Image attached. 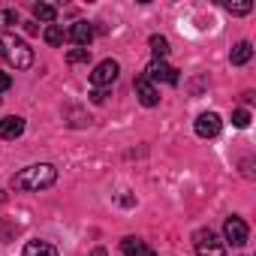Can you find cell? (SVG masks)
Instances as JSON below:
<instances>
[{
    "instance_id": "obj_1",
    "label": "cell",
    "mask_w": 256,
    "mask_h": 256,
    "mask_svg": "<svg viewBox=\"0 0 256 256\" xmlns=\"http://www.w3.org/2000/svg\"><path fill=\"white\" fill-rule=\"evenodd\" d=\"M58 181V169L52 163H34L22 172L12 175V190H24V193H36V190H46Z\"/></svg>"
},
{
    "instance_id": "obj_2",
    "label": "cell",
    "mask_w": 256,
    "mask_h": 256,
    "mask_svg": "<svg viewBox=\"0 0 256 256\" xmlns=\"http://www.w3.org/2000/svg\"><path fill=\"white\" fill-rule=\"evenodd\" d=\"M0 54H4V60L12 64L16 70L34 66V48L24 40H18L16 34H0Z\"/></svg>"
},
{
    "instance_id": "obj_3",
    "label": "cell",
    "mask_w": 256,
    "mask_h": 256,
    "mask_svg": "<svg viewBox=\"0 0 256 256\" xmlns=\"http://www.w3.org/2000/svg\"><path fill=\"white\" fill-rule=\"evenodd\" d=\"M193 247H196V256H223L226 253V247L214 229H199L193 235Z\"/></svg>"
},
{
    "instance_id": "obj_4",
    "label": "cell",
    "mask_w": 256,
    "mask_h": 256,
    "mask_svg": "<svg viewBox=\"0 0 256 256\" xmlns=\"http://www.w3.org/2000/svg\"><path fill=\"white\" fill-rule=\"evenodd\" d=\"M118 72H120L118 60H102V64L94 66V72H90V84L100 88V90H102V88H112L114 78H118Z\"/></svg>"
},
{
    "instance_id": "obj_5",
    "label": "cell",
    "mask_w": 256,
    "mask_h": 256,
    "mask_svg": "<svg viewBox=\"0 0 256 256\" xmlns=\"http://www.w3.org/2000/svg\"><path fill=\"white\" fill-rule=\"evenodd\" d=\"M223 238H226L232 247H241V244H247L250 229H247V223H244L241 217H229V220L223 223Z\"/></svg>"
},
{
    "instance_id": "obj_6",
    "label": "cell",
    "mask_w": 256,
    "mask_h": 256,
    "mask_svg": "<svg viewBox=\"0 0 256 256\" xmlns=\"http://www.w3.org/2000/svg\"><path fill=\"white\" fill-rule=\"evenodd\" d=\"M220 130H223L220 114L205 112V114H199V118H196V136H202V139H214V136H220Z\"/></svg>"
},
{
    "instance_id": "obj_7",
    "label": "cell",
    "mask_w": 256,
    "mask_h": 256,
    "mask_svg": "<svg viewBox=\"0 0 256 256\" xmlns=\"http://www.w3.org/2000/svg\"><path fill=\"white\" fill-rule=\"evenodd\" d=\"M145 78L154 84V82H166V84H178V70H172L169 64L163 60H151V66L145 70Z\"/></svg>"
},
{
    "instance_id": "obj_8",
    "label": "cell",
    "mask_w": 256,
    "mask_h": 256,
    "mask_svg": "<svg viewBox=\"0 0 256 256\" xmlns=\"http://www.w3.org/2000/svg\"><path fill=\"white\" fill-rule=\"evenodd\" d=\"M136 96H139V102L142 106H148V108H154L157 102H160V90L142 76V78H136Z\"/></svg>"
},
{
    "instance_id": "obj_9",
    "label": "cell",
    "mask_w": 256,
    "mask_h": 256,
    "mask_svg": "<svg viewBox=\"0 0 256 256\" xmlns=\"http://www.w3.org/2000/svg\"><path fill=\"white\" fill-rule=\"evenodd\" d=\"M120 253H124V256H157L154 247H148L142 238H133V235L120 241Z\"/></svg>"
},
{
    "instance_id": "obj_10",
    "label": "cell",
    "mask_w": 256,
    "mask_h": 256,
    "mask_svg": "<svg viewBox=\"0 0 256 256\" xmlns=\"http://www.w3.org/2000/svg\"><path fill=\"white\" fill-rule=\"evenodd\" d=\"M70 40H72L78 48H88V46L94 42V24H88V22H76V24L70 28Z\"/></svg>"
},
{
    "instance_id": "obj_11",
    "label": "cell",
    "mask_w": 256,
    "mask_h": 256,
    "mask_svg": "<svg viewBox=\"0 0 256 256\" xmlns=\"http://www.w3.org/2000/svg\"><path fill=\"white\" fill-rule=\"evenodd\" d=\"M24 133V118H4L0 120V139H6V142H12V139H18Z\"/></svg>"
},
{
    "instance_id": "obj_12",
    "label": "cell",
    "mask_w": 256,
    "mask_h": 256,
    "mask_svg": "<svg viewBox=\"0 0 256 256\" xmlns=\"http://www.w3.org/2000/svg\"><path fill=\"white\" fill-rule=\"evenodd\" d=\"M24 256H58V247L48 244V241H28Z\"/></svg>"
},
{
    "instance_id": "obj_13",
    "label": "cell",
    "mask_w": 256,
    "mask_h": 256,
    "mask_svg": "<svg viewBox=\"0 0 256 256\" xmlns=\"http://www.w3.org/2000/svg\"><path fill=\"white\" fill-rule=\"evenodd\" d=\"M250 58H253V46H250L247 40H241V42H238V46L232 48V54H229V60H232L235 66H241V64H247Z\"/></svg>"
},
{
    "instance_id": "obj_14",
    "label": "cell",
    "mask_w": 256,
    "mask_h": 256,
    "mask_svg": "<svg viewBox=\"0 0 256 256\" xmlns=\"http://www.w3.org/2000/svg\"><path fill=\"white\" fill-rule=\"evenodd\" d=\"M148 46H151V54H154V60H163V58L172 52V48H169V40H166V36H157V34L151 36V42H148Z\"/></svg>"
},
{
    "instance_id": "obj_15",
    "label": "cell",
    "mask_w": 256,
    "mask_h": 256,
    "mask_svg": "<svg viewBox=\"0 0 256 256\" xmlns=\"http://www.w3.org/2000/svg\"><path fill=\"white\" fill-rule=\"evenodd\" d=\"M34 18H36V22H48V24H52V22L58 18V10H54L52 4H34Z\"/></svg>"
},
{
    "instance_id": "obj_16",
    "label": "cell",
    "mask_w": 256,
    "mask_h": 256,
    "mask_svg": "<svg viewBox=\"0 0 256 256\" xmlns=\"http://www.w3.org/2000/svg\"><path fill=\"white\" fill-rule=\"evenodd\" d=\"M42 40H46L48 46H64L66 34H64V28H58V24H48V28L42 30Z\"/></svg>"
},
{
    "instance_id": "obj_17",
    "label": "cell",
    "mask_w": 256,
    "mask_h": 256,
    "mask_svg": "<svg viewBox=\"0 0 256 256\" xmlns=\"http://www.w3.org/2000/svg\"><path fill=\"white\" fill-rule=\"evenodd\" d=\"M18 24V12L16 10H0V34H6V28Z\"/></svg>"
},
{
    "instance_id": "obj_18",
    "label": "cell",
    "mask_w": 256,
    "mask_h": 256,
    "mask_svg": "<svg viewBox=\"0 0 256 256\" xmlns=\"http://www.w3.org/2000/svg\"><path fill=\"white\" fill-rule=\"evenodd\" d=\"M232 124L238 126V130H244V126L250 124V112H247V108H235V112H232Z\"/></svg>"
},
{
    "instance_id": "obj_19",
    "label": "cell",
    "mask_w": 256,
    "mask_h": 256,
    "mask_svg": "<svg viewBox=\"0 0 256 256\" xmlns=\"http://www.w3.org/2000/svg\"><path fill=\"white\" fill-rule=\"evenodd\" d=\"M88 58H90V48H72V52L66 54L70 64H88Z\"/></svg>"
},
{
    "instance_id": "obj_20",
    "label": "cell",
    "mask_w": 256,
    "mask_h": 256,
    "mask_svg": "<svg viewBox=\"0 0 256 256\" xmlns=\"http://www.w3.org/2000/svg\"><path fill=\"white\" fill-rule=\"evenodd\" d=\"M226 10H229L232 16H247V12L253 10V4H250V0H241V4H226Z\"/></svg>"
},
{
    "instance_id": "obj_21",
    "label": "cell",
    "mask_w": 256,
    "mask_h": 256,
    "mask_svg": "<svg viewBox=\"0 0 256 256\" xmlns=\"http://www.w3.org/2000/svg\"><path fill=\"white\" fill-rule=\"evenodd\" d=\"M10 88H12V76L0 70V94H4V90H10Z\"/></svg>"
},
{
    "instance_id": "obj_22",
    "label": "cell",
    "mask_w": 256,
    "mask_h": 256,
    "mask_svg": "<svg viewBox=\"0 0 256 256\" xmlns=\"http://www.w3.org/2000/svg\"><path fill=\"white\" fill-rule=\"evenodd\" d=\"M16 232H18V226H0V238H10Z\"/></svg>"
},
{
    "instance_id": "obj_23",
    "label": "cell",
    "mask_w": 256,
    "mask_h": 256,
    "mask_svg": "<svg viewBox=\"0 0 256 256\" xmlns=\"http://www.w3.org/2000/svg\"><path fill=\"white\" fill-rule=\"evenodd\" d=\"M90 100H94V102H106V90H100V88H96V90L90 94Z\"/></svg>"
},
{
    "instance_id": "obj_24",
    "label": "cell",
    "mask_w": 256,
    "mask_h": 256,
    "mask_svg": "<svg viewBox=\"0 0 256 256\" xmlns=\"http://www.w3.org/2000/svg\"><path fill=\"white\" fill-rule=\"evenodd\" d=\"M24 30H28V34H36V30H40V28H36V24H34V22H24Z\"/></svg>"
},
{
    "instance_id": "obj_25",
    "label": "cell",
    "mask_w": 256,
    "mask_h": 256,
    "mask_svg": "<svg viewBox=\"0 0 256 256\" xmlns=\"http://www.w3.org/2000/svg\"><path fill=\"white\" fill-rule=\"evenodd\" d=\"M4 202H6V193H4V190H0V205H4Z\"/></svg>"
}]
</instances>
